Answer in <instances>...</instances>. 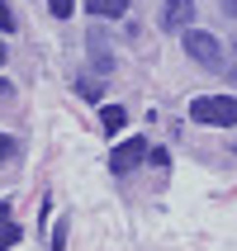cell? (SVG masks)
Returning a JSON list of instances; mask_svg holds the SVG:
<instances>
[{
  "mask_svg": "<svg viewBox=\"0 0 237 251\" xmlns=\"http://www.w3.org/2000/svg\"><path fill=\"white\" fill-rule=\"evenodd\" d=\"M190 119L204 128H237V100L233 95H199V100H190Z\"/></svg>",
  "mask_w": 237,
  "mask_h": 251,
  "instance_id": "6da1fadb",
  "label": "cell"
},
{
  "mask_svg": "<svg viewBox=\"0 0 237 251\" xmlns=\"http://www.w3.org/2000/svg\"><path fill=\"white\" fill-rule=\"evenodd\" d=\"M185 52H190V62H199V67H209V71L228 67L223 43L213 38V33H204V28H185Z\"/></svg>",
  "mask_w": 237,
  "mask_h": 251,
  "instance_id": "7a4b0ae2",
  "label": "cell"
},
{
  "mask_svg": "<svg viewBox=\"0 0 237 251\" xmlns=\"http://www.w3.org/2000/svg\"><path fill=\"white\" fill-rule=\"evenodd\" d=\"M147 152H152V147H147L142 138L124 142V147H114V156H109V171H119V176H124V171H133L138 161H147Z\"/></svg>",
  "mask_w": 237,
  "mask_h": 251,
  "instance_id": "3957f363",
  "label": "cell"
},
{
  "mask_svg": "<svg viewBox=\"0 0 237 251\" xmlns=\"http://www.w3.org/2000/svg\"><path fill=\"white\" fill-rule=\"evenodd\" d=\"M195 19V0H166L161 5V28H190Z\"/></svg>",
  "mask_w": 237,
  "mask_h": 251,
  "instance_id": "277c9868",
  "label": "cell"
},
{
  "mask_svg": "<svg viewBox=\"0 0 237 251\" xmlns=\"http://www.w3.org/2000/svg\"><path fill=\"white\" fill-rule=\"evenodd\" d=\"M19 237H24V232H19V223H14L10 204L0 199V251H5V247H14V242H19Z\"/></svg>",
  "mask_w": 237,
  "mask_h": 251,
  "instance_id": "5b68a950",
  "label": "cell"
},
{
  "mask_svg": "<svg viewBox=\"0 0 237 251\" xmlns=\"http://www.w3.org/2000/svg\"><path fill=\"white\" fill-rule=\"evenodd\" d=\"M90 5V14H100V19H119V14L128 10V0H85Z\"/></svg>",
  "mask_w": 237,
  "mask_h": 251,
  "instance_id": "8992f818",
  "label": "cell"
},
{
  "mask_svg": "<svg viewBox=\"0 0 237 251\" xmlns=\"http://www.w3.org/2000/svg\"><path fill=\"white\" fill-rule=\"evenodd\" d=\"M100 124H105V133H119V128L128 124V114L119 109V104H105V109H100Z\"/></svg>",
  "mask_w": 237,
  "mask_h": 251,
  "instance_id": "52a82bcc",
  "label": "cell"
},
{
  "mask_svg": "<svg viewBox=\"0 0 237 251\" xmlns=\"http://www.w3.org/2000/svg\"><path fill=\"white\" fill-rule=\"evenodd\" d=\"M48 10H53V14H57V19H67V14H71V10H76V0H48Z\"/></svg>",
  "mask_w": 237,
  "mask_h": 251,
  "instance_id": "ba28073f",
  "label": "cell"
},
{
  "mask_svg": "<svg viewBox=\"0 0 237 251\" xmlns=\"http://www.w3.org/2000/svg\"><path fill=\"white\" fill-rule=\"evenodd\" d=\"M10 156H14V138H5V133H0V166H5Z\"/></svg>",
  "mask_w": 237,
  "mask_h": 251,
  "instance_id": "9c48e42d",
  "label": "cell"
},
{
  "mask_svg": "<svg viewBox=\"0 0 237 251\" xmlns=\"http://www.w3.org/2000/svg\"><path fill=\"white\" fill-rule=\"evenodd\" d=\"M10 28H14V14L5 10V0H0V33H10Z\"/></svg>",
  "mask_w": 237,
  "mask_h": 251,
  "instance_id": "30bf717a",
  "label": "cell"
},
{
  "mask_svg": "<svg viewBox=\"0 0 237 251\" xmlns=\"http://www.w3.org/2000/svg\"><path fill=\"white\" fill-rule=\"evenodd\" d=\"M223 10H228V14H233V19H237V0H223Z\"/></svg>",
  "mask_w": 237,
  "mask_h": 251,
  "instance_id": "8fae6325",
  "label": "cell"
},
{
  "mask_svg": "<svg viewBox=\"0 0 237 251\" xmlns=\"http://www.w3.org/2000/svg\"><path fill=\"white\" fill-rule=\"evenodd\" d=\"M0 67H5V43H0Z\"/></svg>",
  "mask_w": 237,
  "mask_h": 251,
  "instance_id": "7c38bea8",
  "label": "cell"
}]
</instances>
